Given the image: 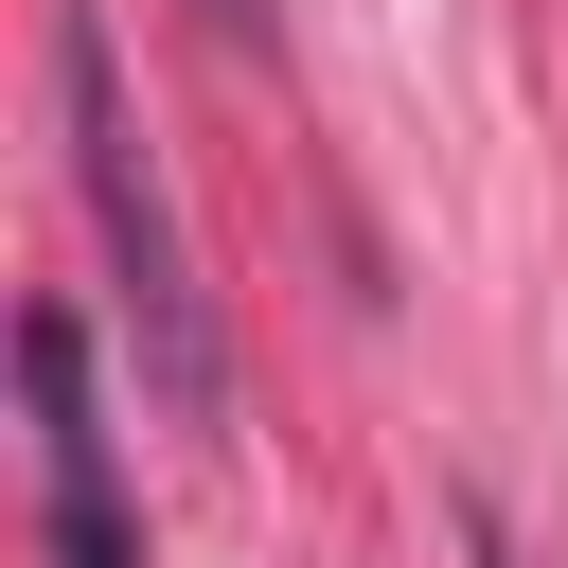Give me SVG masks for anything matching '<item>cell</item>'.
Segmentation results:
<instances>
[{
    "instance_id": "obj_1",
    "label": "cell",
    "mask_w": 568,
    "mask_h": 568,
    "mask_svg": "<svg viewBox=\"0 0 568 568\" xmlns=\"http://www.w3.org/2000/svg\"><path fill=\"white\" fill-rule=\"evenodd\" d=\"M53 89H71V178H89V231H106V266H124L142 373H160V408H213V320H195L178 195H160V160H142V124H124V53L71 18V36H53Z\"/></svg>"
},
{
    "instance_id": "obj_2",
    "label": "cell",
    "mask_w": 568,
    "mask_h": 568,
    "mask_svg": "<svg viewBox=\"0 0 568 568\" xmlns=\"http://www.w3.org/2000/svg\"><path fill=\"white\" fill-rule=\"evenodd\" d=\"M18 390H36V515H53V568H142L124 462H106V390H89V337H71L53 302L18 320Z\"/></svg>"
},
{
    "instance_id": "obj_3",
    "label": "cell",
    "mask_w": 568,
    "mask_h": 568,
    "mask_svg": "<svg viewBox=\"0 0 568 568\" xmlns=\"http://www.w3.org/2000/svg\"><path fill=\"white\" fill-rule=\"evenodd\" d=\"M231 18H266V0H231Z\"/></svg>"
}]
</instances>
